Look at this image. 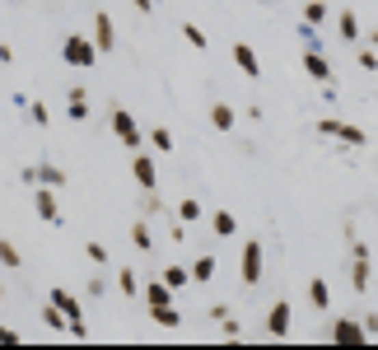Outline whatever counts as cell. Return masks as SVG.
Here are the masks:
<instances>
[{
	"label": "cell",
	"mask_w": 378,
	"mask_h": 350,
	"mask_svg": "<svg viewBox=\"0 0 378 350\" xmlns=\"http://www.w3.org/2000/svg\"><path fill=\"white\" fill-rule=\"evenodd\" d=\"M206 280H215V257H196L191 267V285H206Z\"/></svg>",
	"instance_id": "cell-19"
},
{
	"label": "cell",
	"mask_w": 378,
	"mask_h": 350,
	"mask_svg": "<svg viewBox=\"0 0 378 350\" xmlns=\"http://www.w3.org/2000/svg\"><path fill=\"white\" fill-rule=\"evenodd\" d=\"M150 145H154L159 154H173V131H163V126H154V131H150Z\"/></svg>",
	"instance_id": "cell-27"
},
{
	"label": "cell",
	"mask_w": 378,
	"mask_h": 350,
	"mask_svg": "<svg viewBox=\"0 0 378 350\" xmlns=\"http://www.w3.org/2000/svg\"><path fill=\"white\" fill-rule=\"evenodd\" d=\"M42 323L52 327V332H70V318H66V313H61L56 304H52V308H42Z\"/></svg>",
	"instance_id": "cell-24"
},
{
	"label": "cell",
	"mask_w": 378,
	"mask_h": 350,
	"mask_svg": "<svg viewBox=\"0 0 378 350\" xmlns=\"http://www.w3.org/2000/svg\"><path fill=\"white\" fill-rule=\"evenodd\" d=\"M56 187H42V191H33V211L47 219V224H61V206H56Z\"/></svg>",
	"instance_id": "cell-8"
},
{
	"label": "cell",
	"mask_w": 378,
	"mask_h": 350,
	"mask_svg": "<svg viewBox=\"0 0 378 350\" xmlns=\"http://www.w3.org/2000/svg\"><path fill=\"white\" fill-rule=\"evenodd\" d=\"M211 126L215 131H234V108L229 103H211Z\"/></svg>",
	"instance_id": "cell-17"
},
{
	"label": "cell",
	"mask_w": 378,
	"mask_h": 350,
	"mask_svg": "<svg viewBox=\"0 0 378 350\" xmlns=\"http://www.w3.org/2000/svg\"><path fill=\"white\" fill-rule=\"evenodd\" d=\"M224 336H229V341H239V336H243V327L234 323V318H224Z\"/></svg>",
	"instance_id": "cell-35"
},
{
	"label": "cell",
	"mask_w": 378,
	"mask_h": 350,
	"mask_svg": "<svg viewBox=\"0 0 378 350\" xmlns=\"http://www.w3.org/2000/svg\"><path fill=\"white\" fill-rule=\"evenodd\" d=\"M318 131H323V135H336V140H346V145H364V140H369L360 126H351V122H336V117L318 122Z\"/></svg>",
	"instance_id": "cell-5"
},
{
	"label": "cell",
	"mask_w": 378,
	"mask_h": 350,
	"mask_svg": "<svg viewBox=\"0 0 378 350\" xmlns=\"http://www.w3.org/2000/svg\"><path fill=\"white\" fill-rule=\"evenodd\" d=\"M163 280H168L173 290H183V285L191 280V267H163Z\"/></svg>",
	"instance_id": "cell-26"
},
{
	"label": "cell",
	"mask_w": 378,
	"mask_h": 350,
	"mask_svg": "<svg viewBox=\"0 0 378 350\" xmlns=\"http://www.w3.org/2000/svg\"><path fill=\"white\" fill-rule=\"evenodd\" d=\"M351 285L360 295L369 290V257H360V252H355V262H351Z\"/></svg>",
	"instance_id": "cell-15"
},
{
	"label": "cell",
	"mask_w": 378,
	"mask_h": 350,
	"mask_svg": "<svg viewBox=\"0 0 378 350\" xmlns=\"http://www.w3.org/2000/svg\"><path fill=\"white\" fill-rule=\"evenodd\" d=\"M84 257H89L94 267H108V247H103V243H84Z\"/></svg>",
	"instance_id": "cell-30"
},
{
	"label": "cell",
	"mask_w": 378,
	"mask_h": 350,
	"mask_svg": "<svg viewBox=\"0 0 378 350\" xmlns=\"http://www.w3.org/2000/svg\"><path fill=\"white\" fill-rule=\"evenodd\" d=\"M0 267H5V271H19V267H24V257H19V247H14L10 239H0Z\"/></svg>",
	"instance_id": "cell-20"
},
{
	"label": "cell",
	"mask_w": 378,
	"mask_h": 350,
	"mask_svg": "<svg viewBox=\"0 0 378 350\" xmlns=\"http://www.w3.org/2000/svg\"><path fill=\"white\" fill-rule=\"evenodd\" d=\"M61 56H66V66H84V70H89V66L98 61V42L84 38V33H70L66 47H61Z\"/></svg>",
	"instance_id": "cell-1"
},
{
	"label": "cell",
	"mask_w": 378,
	"mask_h": 350,
	"mask_svg": "<svg viewBox=\"0 0 378 350\" xmlns=\"http://www.w3.org/2000/svg\"><path fill=\"white\" fill-rule=\"evenodd\" d=\"M327 19V5L323 0H308V5H303V24H323Z\"/></svg>",
	"instance_id": "cell-29"
},
{
	"label": "cell",
	"mask_w": 378,
	"mask_h": 350,
	"mask_svg": "<svg viewBox=\"0 0 378 350\" xmlns=\"http://www.w3.org/2000/svg\"><path fill=\"white\" fill-rule=\"evenodd\" d=\"M211 229H215L219 239H234V234H239V219L229 215V211H215V215H211Z\"/></svg>",
	"instance_id": "cell-16"
},
{
	"label": "cell",
	"mask_w": 378,
	"mask_h": 350,
	"mask_svg": "<svg viewBox=\"0 0 378 350\" xmlns=\"http://www.w3.org/2000/svg\"><path fill=\"white\" fill-rule=\"evenodd\" d=\"M135 10H145V14H150V10H154V0H131Z\"/></svg>",
	"instance_id": "cell-36"
},
{
	"label": "cell",
	"mask_w": 378,
	"mask_h": 350,
	"mask_svg": "<svg viewBox=\"0 0 378 350\" xmlns=\"http://www.w3.org/2000/svg\"><path fill=\"white\" fill-rule=\"evenodd\" d=\"M112 135H117V140H126L131 150H140V126H135V117L126 108H112Z\"/></svg>",
	"instance_id": "cell-3"
},
{
	"label": "cell",
	"mask_w": 378,
	"mask_h": 350,
	"mask_svg": "<svg viewBox=\"0 0 378 350\" xmlns=\"http://www.w3.org/2000/svg\"><path fill=\"white\" fill-rule=\"evenodd\" d=\"M94 42H98V52H112V47H117V28H112V19L103 10L94 14Z\"/></svg>",
	"instance_id": "cell-10"
},
{
	"label": "cell",
	"mask_w": 378,
	"mask_h": 350,
	"mask_svg": "<svg viewBox=\"0 0 378 350\" xmlns=\"http://www.w3.org/2000/svg\"><path fill=\"white\" fill-rule=\"evenodd\" d=\"M183 38H187V42L196 47V52H206V33H201L196 24H183Z\"/></svg>",
	"instance_id": "cell-32"
},
{
	"label": "cell",
	"mask_w": 378,
	"mask_h": 350,
	"mask_svg": "<svg viewBox=\"0 0 378 350\" xmlns=\"http://www.w3.org/2000/svg\"><path fill=\"white\" fill-rule=\"evenodd\" d=\"M178 219H183V224H196V219H201V201H196V196L178 201Z\"/></svg>",
	"instance_id": "cell-23"
},
{
	"label": "cell",
	"mask_w": 378,
	"mask_h": 350,
	"mask_svg": "<svg viewBox=\"0 0 378 350\" xmlns=\"http://www.w3.org/2000/svg\"><path fill=\"white\" fill-rule=\"evenodd\" d=\"M267 336H290V304H271V313H267Z\"/></svg>",
	"instance_id": "cell-12"
},
{
	"label": "cell",
	"mask_w": 378,
	"mask_h": 350,
	"mask_svg": "<svg viewBox=\"0 0 378 350\" xmlns=\"http://www.w3.org/2000/svg\"><path fill=\"white\" fill-rule=\"evenodd\" d=\"M38 183H42V187H66V168H56V163H38Z\"/></svg>",
	"instance_id": "cell-18"
},
{
	"label": "cell",
	"mask_w": 378,
	"mask_h": 350,
	"mask_svg": "<svg viewBox=\"0 0 378 350\" xmlns=\"http://www.w3.org/2000/svg\"><path fill=\"white\" fill-rule=\"evenodd\" d=\"M131 178L140 183V191H159V163H154V154L135 150L131 154Z\"/></svg>",
	"instance_id": "cell-2"
},
{
	"label": "cell",
	"mask_w": 378,
	"mask_h": 350,
	"mask_svg": "<svg viewBox=\"0 0 378 350\" xmlns=\"http://www.w3.org/2000/svg\"><path fill=\"white\" fill-rule=\"evenodd\" d=\"M234 66L243 70L247 80H262V61H257V52H252L247 42H234Z\"/></svg>",
	"instance_id": "cell-6"
},
{
	"label": "cell",
	"mask_w": 378,
	"mask_h": 350,
	"mask_svg": "<svg viewBox=\"0 0 378 350\" xmlns=\"http://www.w3.org/2000/svg\"><path fill=\"white\" fill-rule=\"evenodd\" d=\"M0 346H24V336L14 327H0Z\"/></svg>",
	"instance_id": "cell-34"
},
{
	"label": "cell",
	"mask_w": 378,
	"mask_h": 350,
	"mask_svg": "<svg viewBox=\"0 0 378 350\" xmlns=\"http://www.w3.org/2000/svg\"><path fill=\"white\" fill-rule=\"evenodd\" d=\"M0 299H5V280H0Z\"/></svg>",
	"instance_id": "cell-37"
},
{
	"label": "cell",
	"mask_w": 378,
	"mask_h": 350,
	"mask_svg": "<svg viewBox=\"0 0 378 350\" xmlns=\"http://www.w3.org/2000/svg\"><path fill=\"white\" fill-rule=\"evenodd\" d=\"M131 243L140 247V252H150V247H154V234H150V224H145V219H140V224L131 229Z\"/></svg>",
	"instance_id": "cell-25"
},
{
	"label": "cell",
	"mask_w": 378,
	"mask_h": 350,
	"mask_svg": "<svg viewBox=\"0 0 378 350\" xmlns=\"http://www.w3.org/2000/svg\"><path fill=\"white\" fill-rule=\"evenodd\" d=\"M308 299H313V308H327L332 295H327V280H308Z\"/></svg>",
	"instance_id": "cell-28"
},
{
	"label": "cell",
	"mask_w": 378,
	"mask_h": 350,
	"mask_svg": "<svg viewBox=\"0 0 378 350\" xmlns=\"http://www.w3.org/2000/svg\"><path fill=\"white\" fill-rule=\"evenodd\" d=\"M28 117H33V126H47V103H28Z\"/></svg>",
	"instance_id": "cell-33"
},
{
	"label": "cell",
	"mask_w": 378,
	"mask_h": 350,
	"mask_svg": "<svg viewBox=\"0 0 378 350\" xmlns=\"http://www.w3.org/2000/svg\"><path fill=\"white\" fill-rule=\"evenodd\" d=\"M47 304H56V308H61L66 318H80V313H84V308H80V299L70 295V290H52V295H47Z\"/></svg>",
	"instance_id": "cell-14"
},
{
	"label": "cell",
	"mask_w": 378,
	"mask_h": 350,
	"mask_svg": "<svg viewBox=\"0 0 378 350\" xmlns=\"http://www.w3.org/2000/svg\"><path fill=\"white\" fill-rule=\"evenodd\" d=\"M332 341H336V346H364L369 332H364L360 323H336V327H332Z\"/></svg>",
	"instance_id": "cell-9"
},
{
	"label": "cell",
	"mask_w": 378,
	"mask_h": 350,
	"mask_svg": "<svg viewBox=\"0 0 378 350\" xmlns=\"http://www.w3.org/2000/svg\"><path fill=\"white\" fill-rule=\"evenodd\" d=\"M150 318H154V323H159V327H183V313H178L173 304H163V308H154Z\"/></svg>",
	"instance_id": "cell-21"
},
{
	"label": "cell",
	"mask_w": 378,
	"mask_h": 350,
	"mask_svg": "<svg viewBox=\"0 0 378 350\" xmlns=\"http://www.w3.org/2000/svg\"><path fill=\"white\" fill-rule=\"evenodd\" d=\"M239 275H243V285H257V280H262V243L257 239L243 243V271H239Z\"/></svg>",
	"instance_id": "cell-4"
},
{
	"label": "cell",
	"mask_w": 378,
	"mask_h": 350,
	"mask_svg": "<svg viewBox=\"0 0 378 350\" xmlns=\"http://www.w3.org/2000/svg\"><path fill=\"white\" fill-rule=\"evenodd\" d=\"M303 70L318 84H332V66H327V56L318 52V47H303Z\"/></svg>",
	"instance_id": "cell-7"
},
{
	"label": "cell",
	"mask_w": 378,
	"mask_h": 350,
	"mask_svg": "<svg viewBox=\"0 0 378 350\" xmlns=\"http://www.w3.org/2000/svg\"><path fill=\"white\" fill-rule=\"evenodd\" d=\"M66 112H70V122H84V117H89V94H84V84H70Z\"/></svg>",
	"instance_id": "cell-13"
},
{
	"label": "cell",
	"mask_w": 378,
	"mask_h": 350,
	"mask_svg": "<svg viewBox=\"0 0 378 350\" xmlns=\"http://www.w3.org/2000/svg\"><path fill=\"white\" fill-rule=\"evenodd\" d=\"M117 285H122V295H140V280H135V275H131L126 267L117 271Z\"/></svg>",
	"instance_id": "cell-31"
},
{
	"label": "cell",
	"mask_w": 378,
	"mask_h": 350,
	"mask_svg": "<svg viewBox=\"0 0 378 350\" xmlns=\"http://www.w3.org/2000/svg\"><path fill=\"white\" fill-rule=\"evenodd\" d=\"M140 295H145V308L154 313V308H163V304H173V285H168V280H150Z\"/></svg>",
	"instance_id": "cell-11"
},
{
	"label": "cell",
	"mask_w": 378,
	"mask_h": 350,
	"mask_svg": "<svg viewBox=\"0 0 378 350\" xmlns=\"http://www.w3.org/2000/svg\"><path fill=\"white\" fill-rule=\"evenodd\" d=\"M336 28H341V38H346V42H360V19H355L351 10H346V14L336 19Z\"/></svg>",
	"instance_id": "cell-22"
}]
</instances>
